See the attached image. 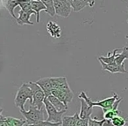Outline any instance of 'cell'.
Here are the masks:
<instances>
[{"instance_id": "6da1fadb", "label": "cell", "mask_w": 128, "mask_h": 126, "mask_svg": "<svg viewBox=\"0 0 128 126\" xmlns=\"http://www.w3.org/2000/svg\"><path fill=\"white\" fill-rule=\"evenodd\" d=\"M112 94H113V96H112V97H108V98H106V99H104L99 102H93V101H91L90 98L86 95V93L84 92V91H82L81 94L79 95V99H84V101L87 102L88 104L90 107H92V108L94 106L101 107L102 110H103V113L104 114L113 108L114 103H115L116 101L119 98L115 92H112Z\"/></svg>"}, {"instance_id": "7a4b0ae2", "label": "cell", "mask_w": 128, "mask_h": 126, "mask_svg": "<svg viewBox=\"0 0 128 126\" xmlns=\"http://www.w3.org/2000/svg\"><path fill=\"white\" fill-rule=\"evenodd\" d=\"M27 100H29L30 104H32V101H34L32 90L29 87L28 83H23L17 91L16 96L14 99V103L16 107L20 109V111H22V110H26L25 103Z\"/></svg>"}, {"instance_id": "3957f363", "label": "cell", "mask_w": 128, "mask_h": 126, "mask_svg": "<svg viewBox=\"0 0 128 126\" xmlns=\"http://www.w3.org/2000/svg\"><path fill=\"white\" fill-rule=\"evenodd\" d=\"M20 112L23 115V117H25L26 124L29 126L35 125L41 121H45V113L43 109L42 110H38L37 108L31 105L28 111L22 110Z\"/></svg>"}, {"instance_id": "277c9868", "label": "cell", "mask_w": 128, "mask_h": 126, "mask_svg": "<svg viewBox=\"0 0 128 126\" xmlns=\"http://www.w3.org/2000/svg\"><path fill=\"white\" fill-rule=\"evenodd\" d=\"M28 85L32 90V96H34V101L31 105L37 108L38 110H42V107L44 106V101L46 99V95L44 91L36 82H30Z\"/></svg>"}, {"instance_id": "5b68a950", "label": "cell", "mask_w": 128, "mask_h": 126, "mask_svg": "<svg viewBox=\"0 0 128 126\" xmlns=\"http://www.w3.org/2000/svg\"><path fill=\"white\" fill-rule=\"evenodd\" d=\"M44 106H45V110H46L48 116L46 121L54 123V124H59V123L62 124V118H63L62 116L66 112V110H64V111H58L46 98L44 101Z\"/></svg>"}, {"instance_id": "8992f818", "label": "cell", "mask_w": 128, "mask_h": 126, "mask_svg": "<svg viewBox=\"0 0 128 126\" xmlns=\"http://www.w3.org/2000/svg\"><path fill=\"white\" fill-rule=\"evenodd\" d=\"M54 7L56 15L62 18H68L73 11L70 1L68 0H55Z\"/></svg>"}, {"instance_id": "52a82bcc", "label": "cell", "mask_w": 128, "mask_h": 126, "mask_svg": "<svg viewBox=\"0 0 128 126\" xmlns=\"http://www.w3.org/2000/svg\"><path fill=\"white\" fill-rule=\"evenodd\" d=\"M52 95L58 98L60 102H62L66 107H68V104L71 103L74 98V94L70 88L63 89H54L52 92Z\"/></svg>"}, {"instance_id": "ba28073f", "label": "cell", "mask_w": 128, "mask_h": 126, "mask_svg": "<svg viewBox=\"0 0 128 126\" xmlns=\"http://www.w3.org/2000/svg\"><path fill=\"white\" fill-rule=\"evenodd\" d=\"M36 83L41 88L46 95V98L52 95L54 90L53 82H52V77H46V78H41L36 82Z\"/></svg>"}, {"instance_id": "9c48e42d", "label": "cell", "mask_w": 128, "mask_h": 126, "mask_svg": "<svg viewBox=\"0 0 128 126\" xmlns=\"http://www.w3.org/2000/svg\"><path fill=\"white\" fill-rule=\"evenodd\" d=\"M70 4H71L72 9L74 11H82L85 7H93L95 4V1H87V0H70Z\"/></svg>"}, {"instance_id": "30bf717a", "label": "cell", "mask_w": 128, "mask_h": 126, "mask_svg": "<svg viewBox=\"0 0 128 126\" xmlns=\"http://www.w3.org/2000/svg\"><path fill=\"white\" fill-rule=\"evenodd\" d=\"M101 63V66L103 68V69L104 71H108L112 74H116V73H121V74H126L127 73V71L124 68V63H123L122 65H107L104 62H103L102 60H99Z\"/></svg>"}, {"instance_id": "8fae6325", "label": "cell", "mask_w": 128, "mask_h": 126, "mask_svg": "<svg viewBox=\"0 0 128 126\" xmlns=\"http://www.w3.org/2000/svg\"><path fill=\"white\" fill-rule=\"evenodd\" d=\"M80 102H81V110H80V112H79L80 118L89 120L91 117L90 116L92 115L93 108L90 106L87 103V102L84 101V99H80Z\"/></svg>"}, {"instance_id": "7c38bea8", "label": "cell", "mask_w": 128, "mask_h": 126, "mask_svg": "<svg viewBox=\"0 0 128 126\" xmlns=\"http://www.w3.org/2000/svg\"><path fill=\"white\" fill-rule=\"evenodd\" d=\"M46 30L50 36L54 39H59L62 36V29L60 25L54 21H49L46 24Z\"/></svg>"}, {"instance_id": "4fadbf2b", "label": "cell", "mask_w": 128, "mask_h": 126, "mask_svg": "<svg viewBox=\"0 0 128 126\" xmlns=\"http://www.w3.org/2000/svg\"><path fill=\"white\" fill-rule=\"evenodd\" d=\"M122 100H123L122 97H119L118 99L116 101V103H114L113 108H112V110H109V111H107L106 113L104 114V119H108V120H112L114 117L120 116L121 111H119V110H118V107L119 103L122 102Z\"/></svg>"}, {"instance_id": "5bb4252c", "label": "cell", "mask_w": 128, "mask_h": 126, "mask_svg": "<svg viewBox=\"0 0 128 126\" xmlns=\"http://www.w3.org/2000/svg\"><path fill=\"white\" fill-rule=\"evenodd\" d=\"M52 82H53L54 90V89H70L68 81L66 77H52Z\"/></svg>"}, {"instance_id": "9a60e30c", "label": "cell", "mask_w": 128, "mask_h": 126, "mask_svg": "<svg viewBox=\"0 0 128 126\" xmlns=\"http://www.w3.org/2000/svg\"><path fill=\"white\" fill-rule=\"evenodd\" d=\"M32 14L28 12H26V11L20 10L18 11V17L17 18L16 22L18 23V25H34V24L32 22L30 21V18Z\"/></svg>"}, {"instance_id": "2e32d148", "label": "cell", "mask_w": 128, "mask_h": 126, "mask_svg": "<svg viewBox=\"0 0 128 126\" xmlns=\"http://www.w3.org/2000/svg\"><path fill=\"white\" fill-rule=\"evenodd\" d=\"M118 48H115L112 52H109L107 56H99L98 60H102L107 65H117L116 64V56L118 54Z\"/></svg>"}, {"instance_id": "e0dca14e", "label": "cell", "mask_w": 128, "mask_h": 126, "mask_svg": "<svg viewBox=\"0 0 128 126\" xmlns=\"http://www.w3.org/2000/svg\"><path fill=\"white\" fill-rule=\"evenodd\" d=\"M31 4H32V10L36 13V22L40 23V12L41 11H46V6L43 4V1H39V0L31 1Z\"/></svg>"}, {"instance_id": "ac0fdd59", "label": "cell", "mask_w": 128, "mask_h": 126, "mask_svg": "<svg viewBox=\"0 0 128 126\" xmlns=\"http://www.w3.org/2000/svg\"><path fill=\"white\" fill-rule=\"evenodd\" d=\"M46 99L52 103V105H53L58 111H64V110H67V109H68V107L65 106V104H64L62 102H60L58 98L55 97L53 95H51V96H49L48 97H46Z\"/></svg>"}, {"instance_id": "d6986e66", "label": "cell", "mask_w": 128, "mask_h": 126, "mask_svg": "<svg viewBox=\"0 0 128 126\" xmlns=\"http://www.w3.org/2000/svg\"><path fill=\"white\" fill-rule=\"evenodd\" d=\"M79 117V113L76 112L72 117H63L62 126H77V119Z\"/></svg>"}, {"instance_id": "ffe728a7", "label": "cell", "mask_w": 128, "mask_h": 126, "mask_svg": "<svg viewBox=\"0 0 128 126\" xmlns=\"http://www.w3.org/2000/svg\"><path fill=\"white\" fill-rule=\"evenodd\" d=\"M20 2L18 0H8L7 2H6V8L8 11H9L10 15L13 18L17 19V17L14 14V10L16 7L20 6Z\"/></svg>"}, {"instance_id": "44dd1931", "label": "cell", "mask_w": 128, "mask_h": 126, "mask_svg": "<svg viewBox=\"0 0 128 126\" xmlns=\"http://www.w3.org/2000/svg\"><path fill=\"white\" fill-rule=\"evenodd\" d=\"M124 60H128V46H124L122 48V52L120 53H118L116 56V64L122 65L124 63Z\"/></svg>"}, {"instance_id": "7402d4cb", "label": "cell", "mask_w": 128, "mask_h": 126, "mask_svg": "<svg viewBox=\"0 0 128 126\" xmlns=\"http://www.w3.org/2000/svg\"><path fill=\"white\" fill-rule=\"evenodd\" d=\"M43 4L46 6V11L45 12L48 13L51 17H54L56 12H55V7H54V1L53 0H48V1H43Z\"/></svg>"}, {"instance_id": "603a6c76", "label": "cell", "mask_w": 128, "mask_h": 126, "mask_svg": "<svg viewBox=\"0 0 128 126\" xmlns=\"http://www.w3.org/2000/svg\"><path fill=\"white\" fill-rule=\"evenodd\" d=\"M20 7L22 11H26V12L31 13V14H35V11L32 10V4H31V1H20Z\"/></svg>"}, {"instance_id": "cb8c5ba5", "label": "cell", "mask_w": 128, "mask_h": 126, "mask_svg": "<svg viewBox=\"0 0 128 126\" xmlns=\"http://www.w3.org/2000/svg\"><path fill=\"white\" fill-rule=\"evenodd\" d=\"M6 120L8 124V126H24L26 124V120L13 118V117H6Z\"/></svg>"}, {"instance_id": "d4e9b609", "label": "cell", "mask_w": 128, "mask_h": 126, "mask_svg": "<svg viewBox=\"0 0 128 126\" xmlns=\"http://www.w3.org/2000/svg\"><path fill=\"white\" fill-rule=\"evenodd\" d=\"M112 122L114 126H126V121L124 120V117H120V116L114 117L112 120Z\"/></svg>"}, {"instance_id": "484cf974", "label": "cell", "mask_w": 128, "mask_h": 126, "mask_svg": "<svg viewBox=\"0 0 128 126\" xmlns=\"http://www.w3.org/2000/svg\"><path fill=\"white\" fill-rule=\"evenodd\" d=\"M104 123V118L102 120H98L96 117L94 118H90L89 120V126H103Z\"/></svg>"}, {"instance_id": "4316f807", "label": "cell", "mask_w": 128, "mask_h": 126, "mask_svg": "<svg viewBox=\"0 0 128 126\" xmlns=\"http://www.w3.org/2000/svg\"><path fill=\"white\" fill-rule=\"evenodd\" d=\"M60 123L59 124H54V123H51V122H48V121L45 120V121H41V122L38 123L37 124L35 125H32V126H59L60 125Z\"/></svg>"}, {"instance_id": "83f0119b", "label": "cell", "mask_w": 128, "mask_h": 126, "mask_svg": "<svg viewBox=\"0 0 128 126\" xmlns=\"http://www.w3.org/2000/svg\"><path fill=\"white\" fill-rule=\"evenodd\" d=\"M103 126H114L112 124V120H108V119H104V123Z\"/></svg>"}, {"instance_id": "f1b7e54d", "label": "cell", "mask_w": 128, "mask_h": 126, "mask_svg": "<svg viewBox=\"0 0 128 126\" xmlns=\"http://www.w3.org/2000/svg\"><path fill=\"white\" fill-rule=\"evenodd\" d=\"M126 39H128V35H126Z\"/></svg>"}, {"instance_id": "f546056e", "label": "cell", "mask_w": 128, "mask_h": 126, "mask_svg": "<svg viewBox=\"0 0 128 126\" xmlns=\"http://www.w3.org/2000/svg\"><path fill=\"white\" fill-rule=\"evenodd\" d=\"M24 126H29V125H27V124H25V125H24Z\"/></svg>"}, {"instance_id": "4dcf8cb0", "label": "cell", "mask_w": 128, "mask_h": 126, "mask_svg": "<svg viewBox=\"0 0 128 126\" xmlns=\"http://www.w3.org/2000/svg\"><path fill=\"white\" fill-rule=\"evenodd\" d=\"M127 124H128V122H127Z\"/></svg>"}]
</instances>
